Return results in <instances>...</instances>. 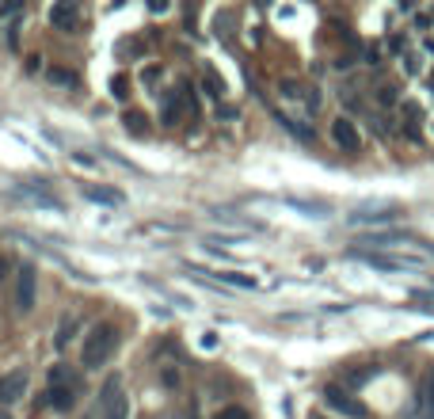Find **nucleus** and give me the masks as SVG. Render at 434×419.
Here are the masks:
<instances>
[{
	"mask_svg": "<svg viewBox=\"0 0 434 419\" xmlns=\"http://www.w3.org/2000/svg\"><path fill=\"white\" fill-rule=\"evenodd\" d=\"M396 210L393 206H381V210H354L351 214V225H381V222H396Z\"/></svg>",
	"mask_w": 434,
	"mask_h": 419,
	"instance_id": "obj_8",
	"label": "nucleus"
},
{
	"mask_svg": "<svg viewBox=\"0 0 434 419\" xmlns=\"http://www.w3.org/2000/svg\"><path fill=\"white\" fill-rule=\"evenodd\" d=\"M84 198H92V202H103V206H122L126 198H122V191H110V187H95V183H88L81 187Z\"/></svg>",
	"mask_w": 434,
	"mask_h": 419,
	"instance_id": "obj_10",
	"label": "nucleus"
},
{
	"mask_svg": "<svg viewBox=\"0 0 434 419\" xmlns=\"http://www.w3.org/2000/svg\"><path fill=\"white\" fill-rule=\"evenodd\" d=\"M8 271H12V259H8V256H0V279H8Z\"/></svg>",
	"mask_w": 434,
	"mask_h": 419,
	"instance_id": "obj_17",
	"label": "nucleus"
},
{
	"mask_svg": "<svg viewBox=\"0 0 434 419\" xmlns=\"http://www.w3.org/2000/svg\"><path fill=\"white\" fill-rule=\"evenodd\" d=\"M103 419H130V400L122 396L118 378H110L103 385Z\"/></svg>",
	"mask_w": 434,
	"mask_h": 419,
	"instance_id": "obj_3",
	"label": "nucleus"
},
{
	"mask_svg": "<svg viewBox=\"0 0 434 419\" xmlns=\"http://www.w3.org/2000/svg\"><path fill=\"white\" fill-rule=\"evenodd\" d=\"M35 294H38V271H35V263H24L19 267V290H16V301L24 313L35 309Z\"/></svg>",
	"mask_w": 434,
	"mask_h": 419,
	"instance_id": "obj_4",
	"label": "nucleus"
},
{
	"mask_svg": "<svg viewBox=\"0 0 434 419\" xmlns=\"http://www.w3.org/2000/svg\"><path fill=\"white\" fill-rule=\"evenodd\" d=\"M50 385H53V389H69V393H76V373H69L65 366H53V370H50Z\"/></svg>",
	"mask_w": 434,
	"mask_h": 419,
	"instance_id": "obj_12",
	"label": "nucleus"
},
{
	"mask_svg": "<svg viewBox=\"0 0 434 419\" xmlns=\"http://www.w3.org/2000/svg\"><path fill=\"white\" fill-rule=\"evenodd\" d=\"M324 400L336 408V412H343V415H351V419H362L366 415V408L358 404V400H351L347 393L343 389H336V385H331V389H324Z\"/></svg>",
	"mask_w": 434,
	"mask_h": 419,
	"instance_id": "obj_7",
	"label": "nucleus"
},
{
	"mask_svg": "<svg viewBox=\"0 0 434 419\" xmlns=\"http://www.w3.org/2000/svg\"><path fill=\"white\" fill-rule=\"evenodd\" d=\"M214 419H252L244 408H237V404H229V408H221V412L214 415Z\"/></svg>",
	"mask_w": 434,
	"mask_h": 419,
	"instance_id": "obj_15",
	"label": "nucleus"
},
{
	"mask_svg": "<svg viewBox=\"0 0 434 419\" xmlns=\"http://www.w3.org/2000/svg\"><path fill=\"white\" fill-rule=\"evenodd\" d=\"M351 256L366 259V263H370V267H377V271H419V267H423V263L411 259V256H385V252H358V248H354Z\"/></svg>",
	"mask_w": 434,
	"mask_h": 419,
	"instance_id": "obj_2",
	"label": "nucleus"
},
{
	"mask_svg": "<svg viewBox=\"0 0 434 419\" xmlns=\"http://www.w3.org/2000/svg\"><path fill=\"white\" fill-rule=\"evenodd\" d=\"M126 126L133 130V134H141V115H138V111H130V115H126Z\"/></svg>",
	"mask_w": 434,
	"mask_h": 419,
	"instance_id": "obj_16",
	"label": "nucleus"
},
{
	"mask_svg": "<svg viewBox=\"0 0 434 419\" xmlns=\"http://www.w3.org/2000/svg\"><path fill=\"white\" fill-rule=\"evenodd\" d=\"M427 419H434V412H427Z\"/></svg>",
	"mask_w": 434,
	"mask_h": 419,
	"instance_id": "obj_18",
	"label": "nucleus"
},
{
	"mask_svg": "<svg viewBox=\"0 0 434 419\" xmlns=\"http://www.w3.org/2000/svg\"><path fill=\"white\" fill-rule=\"evenodd\" d=\"M46 404L50 408H58V412H73V404H76V393H69V389H46Z\"/></svg>",
	"mask_w": 434,
	"mask_h": 419,
	"instance_id": "obj_11",
	"label": "nucleus"
},
{
	"mask_svg": "<svg viewBox=\"0 0 434 419\" xmlns=\"http://www.w3.org/2000/svg\"><path fill=\"white\" fill-rule=\"evenodd\" d=\"M24 393H27V373L24 370H12V373H4V378H0V408L24 400Z\"/></svg>",
	"mask_w": 434,
	"mask_h": 419,
	"instance_id": "obj_6",
	"label": "nucleus"
},
{
	"mask_svg": "<svg viewBox=\"0 0 434 419\" xmlns=\"http://www.w3.org/2000/svg\"><path fill=\"white\" fill-rule=\"evenodd\" d=\"M50 81H53V84H65V88H76V84H81L73 73H65V69H50Z\"/></svg>",
	"mask_w": 434,
	"mask_h": 419,
	"instance_id": "obj_14",
	"label": "nucleus"
},
{
	"mask_svg": "<svg viewBox=\"0 0 434 419\" xmlns=\"http://www.w3.org/2000/svg\"><path fill=\"white\" fill-rule=\"evenodd\" d=\"M115 347H118V328L110 324V321L92 324V332L84 336V351H81L84 370H99L110 355H115Z\"/></svg>",
	"mask_w": 434,
	"mask_h": 419,
	"instance_id": "obj_1",
	"label": "nucleus"
},
{
	"mask_svg": "<svg viewBox=\"0 0 434 419\" xmlns=\"http://www.w3.org/2000/svg\"><path fill=\"white\" fill-rule=\"evenodd\" d=\"M76 19H81V8L76 4H53L50 8V24L58 31H76Z\"/></svg>",
	"mask_w": 434,
	"mask_h": 419,
	"instance_id": "obj_9",
	"label": "nucleus"
},
{
	"mask_svg": "<svg viewBox=\"0 0 434 419\" xmlns=\"http://www.w3.org/2000/svg\"><path fill=\"white\" fill-rule=\"evenodd\" d=\"M331 141H336L343 152H362V134L351 118H336V123H331Z\"/></svg>",
	"mask_w": 434,
	"mask_h": 419,
	"instance_id": "obj_5",
	"label": "nucleus"
},
{
	"mask_svg": "<svg viewBox=\"0 0 434 419\" xmlns=\"http://www.w3.org/2000/svg\"><path fill=\"white\" fill-rule=\"evenodd\" d=\"M76 328H81V324H76V316H65V321H61V332H58V339H53V343H58V351L69 347V339L76 336Z\"/></svg>",
	"mask_w": 434,
	"mask_h": 419,
	"instance_id": "obj_13",
	"label": "nucleus"
},
{
	"mask_svg": "<svg viewBox=\"0 0 434 419\" xmlns=\"http://www.w3.org/2000/svg\"><path fill=\"white\" fill-rule=\"evenodd\" d=\"M0 419H8V415H0Z\"/></svg>",
	"mask_w": 434,
	"mask_h": 419,
	"instance_id": "obj_19",
	"label": "nucleus"
}]
</instances>
